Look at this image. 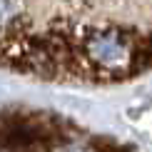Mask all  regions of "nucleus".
I'll return each mask as SVG.
<instances>
[{"instance_id":"f257e3e1","label":"nucleus","mask_w":152,"mask_h":152,"mask_svg":"<svg viewBox=\"0 0 152 152\" xmlns=\"http://www.w3.org/2000/svg\"><path fill=\"white\" fill-rule=\"evenodd\" d=\"M0 67L53 82L152 70V0H0Z\"/></svg>"}]
</instances>
